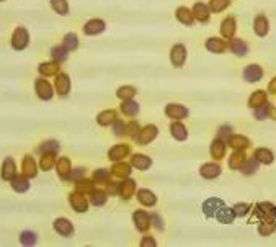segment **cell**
<instances>
[{"label":"cell","instance_id":"30bf717a","mask_svg":"<svg viewBox=\"0 0 276 247\" xmlns=\"http://www.w3.org/2000/svg\"><path fill=\"white\" fill-rule=\"evenodd\" d=\"M191 12H193V17H195V22L203 23V25L209 22V18H211V10H209V7H207V3H205V2H196L195 5H193Z\"/></svg>","mask_w":276,"mask_h":247},{"label":"cell","instance_id":"f1b7e54d","mask_svg":"<svg viewBox=\"0 0 276 247\" xmlns=\"http://www.w3.org/2000/svg\"><path fill=\"white\" fill-rule=\"evenodd\" d=\"M56 171H57V175H59L62 180H66L67 175L70 173L72 171V162L69 157L62 156V157H57L56 161Z\"/></svg>","mask_w":276,"mask_h":247},{"label":"cell","instance_id":"7402d4cb","mask_svg":"<svg viewBox=\"0 0 276 247\" xmlns=\"http://www.w3.org/2000/svg\"><path fill=\"white\" fill-rule=\"evenodd\" d=\"M255 216L260 220H273L276 216V206L271 203H260L255 206Z\"/></svg>","mask_w":276,"mask_h":247},{"label":"cell","instance_id":"8992f818","mask_svg":"<svg viewBox=\"0 0 276 247\" xmlns=\"http://www.w3.org/2000/svg\"><path fill=\"white\" fill-rule=\"evenodd\" d=\"M265 75V71L263 67L260 64H249L242 72V77H244L245 82H249V84H255V82H260L263 79Z\"/></svg>","mask_w":276,"mask_h":247},{"label":"cell","instance_id":"8fae6325","mask_svg":"<svg viewBox=\"0 0 276 247\" xmlns=\"http://www.w3.org/2000/svg\"><path fill=\"white\" fill-rule=\"evenodd\" d=\"M165 115L168 116L170 120H185L188 115H190V110L186 108L185 105H180V103H168L165 106Z\"/></svg>","mask_w":276,"mask_h":247},{"label":"cell","instance_id":"6125c7cd","mask_svg":"<svg viewBox=\"0 0 276 247\" xmlns=\"http://www.w3.org/2000/svg\"><path fill=\"white\" fill-rule=\"evenodd\" d=\"M156 244H157L156 239H152L151 236H144L142 241H141V246L142 247H146V246H156Z\"/></svg>","mask_w":276,"mask_h":247},{"label":"cell","instance_id":"6f0895ef","mask_svg":"<svg viewBox=\"0 0 276 247\" xmlns=\"http://www.w3.org/2000/svg\"><path fill=\"white\" fill-rule=\"evenodd\" d=\"M84 177H85V169L84 167H77V169H72L66 180H70V182L75 183L77 180H80V178H84Z\"/></svg>","mask_w":276,"mask_h":247},{"label":"cell","instance_id":"94428289","mask_svg":"<svg viewBox=\"0 0 276 247\" xmlns=\"http://www.w3.org/2000/svg\"><path fill=\"white\" fill-rule=\"evenodd\" d=\"M151 224L156 227L157 231H163V221L161 215H157V213H152L151 215Z\"/></svg>","mask_w":276,"mask_h":247},{"label":"cell","instance_id":"7c38bea8","mask_svg":"<svg viewBox=\"0 0 276 247\" xmlns=\"http://www.w3.org/2000/svg\"><path fill=\"white\" fill-rule=\"evenodd\" d=\"M52 227H54V231L61 237H70L75 231L74 224H72L67 218H57V220H54V222H52Z\"/></svg>","mask_w":276,"mask_h":247},{"label":"cell","instance_id":"603a6c76","mask_svg":"<svg viewBox=\"0 0 276 247\" xmlns=\"http://www.w3.org/2000/svg\"><path fill=\"white\" fill-rule=\"evenodd\" d=\"M253 31L256 36L265 38L270 33V22L265 15H256L253 20Z\"/></svg>","mask_w":276,"mask_h":247},{"label":"cell","instance_id":"74e56055","mask_svg":"<svg viewBox=\"0 0 276 247\" xmlns=\"http://www.w3.org/2000/svg\"><path fill=\"white\" fill-rule=\"evenodd\" d=\"M89 201H90V205H93V206H103L106 200H108V193H106L105 190H92L89 193Z\"/></svg>","mask_w":276,"mask_h":247},{"label":"cell","instance_id":"f907efd6","mask_svg":"<svg viewBox=\"0 0 276 247\" xmlns=\"http://www.w3.org/2000/svg\"><path fill=\"white\" fill-rule=\"evenodd\" d=\"M229 5H230V0H209V3H207V7H209L211 13H221V12H224Z\"/></svg>","mask_w":276,"mask_h":247},{"label":"cell","instance_id":"ba28073f","mask_svg":"<svg viewBox=\"0 0 276 247\" xmlns=\"http://www.w3.org/2000/svg\"><path fill=\"white\" fill-rule=\"evenodd\" d=\"M227 49H229L232 54H235L237 57H244L249 52V45H247L245 40L242 38H230L227 40Z\"/></svg>","mask_w":276,"mask_h":247},{"label":"cell","instance_id":"277c9868","mask_svg":"<svg viewBox=\"0 0 276 247\" xmlns=\"http://www.w3.org/2000/svg\"><path fill=\"white\" fill-rule=\"evenodd\" d=\"M70 89H72V80L69 74L59 72V74L54 77V92L59 97H62V99H66V97L70 94Z\"/></svg>","mask_w":276,"mask_h":247},{"label":"cell","instance_id":"816d5d0a","mask_svg":"<svg viewBox=\"0 0 276 247\" xmlns=\"http://www.w3.org/2000/svg\"><path fill=\"white\" fill-rule=\"evenodd\" d=\"M56 156L54 154H43L41 159H40V167L43 169V171H51L52 167H56Z\"/></svg>","mask_w":276,"mask_h":247},{"label":"cell","instance_id":"cb8c5ba5","mask_svg":"<svg viewBox=\"0 0 276 247\" xmlns=\"http://www.w3.org/2000/svg\"><path fill=\"white\" fill-rule=\"evenodd\" d=\"M224 206V201L221 200V198H207V200L203 203V211H205L206 216L209 218H214L216 213L219 211V208Z\"/></svg>","mask_w":276,"mask_h":247},{"label":"cell","instance_id":"f6af8a7d","mask_svg":"<svg viewBox=\"0 0 276 247\" xmlns=\"http://www.w3.org/2000/svg\"><path fill=\"white\" fill-rule=\"evenodd\" d=\"M92 190H95V182L92 178H80L75 182V192H80L84 195H89Z\"/></svg>","mask_w":276,"mask_h":247},{"label":"cell","instance_id":"bcb514c9","mask_svg":"<svg viewBox=\"0 0 276 247\" xmlns=\"http://www.w3.org/2000/svg\"><path fill=\"white\" fill-rule=\"evenodd\" d=\"M49 3H51V8L57 15H61V17L69 15L70 8H69V2H67V0H49Z\"/></svg>","mask_w":276,"mask_h":247},{"label":"cell","instance_id":"836d02e7","mask_svg":"<svg viewBox=\"0 0 276 247\" xmlns=\"http://www.w3.org/2000/svg\"><path fill=\"white\" fill-rule=\"evenodd\" d=\"M226 149H227V143L222 141V139H219V138H216L211 144L209 152H211L212 159H217V161H219V159H222L226 156Z\"/></svg>","mask_w":276,"mask_h":247},{"label":"cell","instance_id":"f546056e","mask_svg":"<svg viewBox=\"0 0 276 247\" xmlns=\"http://www.w3.org/2000/svg\"><path fill=\"white\" fill-rule=\"evenodd\" d=\"M227 144H229L232 149H235V151H245V149L250 146V139L247 136H242V134H232Z\"/></svg>","mask_w":276,"mask_h":247},{"label":"cell","instance_id":"d6986e66","mask_svg":"<svg viewBox=\"0 0 276 247\" xmlns=\"http://www.w3.org/2000/svg\"><path fill=\"white\" fill-rule=\"evenodd\" d=\"M139 110H141V106L134 99H128V100H121V105H119V111L123 113L124 116H128V118H134V116H138Z\"/></svg>","mask_w":276,"mask_h":247},{"label":"cell","instance_id":"ac0fdd59","mask_svg":"<svg viewBox=\"0 0 276 247\" xmlns=\"http://www.w3.org/2000/svg\"><path fill=\"white\" fill-rule=\"evenodd\" d=\"M237 31V22L234 17H226L224 20L221 22V36L224 40H230V38L235 36Z\"/></svg>","mask_w":276,"mask_h":247},{"label":"cell","instance_id":"8d00e7d4","mask_svg":"<svg viewBox=\"0 0 276 247\" xmlns=\"http://www.w3.org/2000/svg\"><path fill=\"white\" fill-rule=\"evenodd\" d=\"M110 172H111V175H113V177L126 178V177H129V173H131V164L116 162V164H113V167L110 169Z\"/></svg>","mask_w":276,"mask_h":247},{"label":"cell","instance_id":"1f68e13d","mask_svg":"<svg viewBox=\"0 0 276 247\" xmlns=\"http://www.w3.org/2000/svg\"><path fill=\"white\" fill-rule=\"evenodd\" d=\"M268 101V92L266 90H255L252 92L250 99H249V106L252 110L256 108V106H261Z\"/></svg>","mask_w":276,"mask_h":247},{"label":"cell","instance_id":"5bb4252c","mask_svg":"<svg viewBox=\"0 0 276 247\" xmlns=\"http://www.w3.org/2000/svg\"><path fill=\"white\" fill-rule=\"evenodd\" d=\"M206 49L212 52V54H222L227 51V40H224L222 36H211L206 41Z\"/></svg>","mask_w":276,"mask_h":247},{"label":"cell","instance_id":"3957f363","mask_svg":"<svg viewBox=\"0 0 276 247\" xmlns=\"http://www.w3.org/2000/svg\"><path fill=\"white\" fill-rule=\"evenodd\" d=\"M186 57H188V51H186V46L183 45V43H177V45L172 46V49H170V62H172L173 67L182 69V67L185 66V62H186Z\"/></svg>","mask_w":276,"mask_h":247},{"label":"cell","instance_id":"9c48e42d","mask_svg":"<svg viewBox=\"0 0 276 247\" xmlns=\"http://www.w3.org/2000/svg\"><path fill=\"white\" fill-rule=\"evenodd\" d=\"M133 221L136 224V229L141 231V232H147L149 229H151V215L149 213H146L144 210H138L134 211L133 215Z\"/></svg>","mask_w":276,"mask_h":247},{"label":"cell","instance_id":"e0dca14e","mask_svg":"<svg viewBox=\"0 0 276 247\" xmlns=\"http://www.w3.org/2000/svg\"><path fill=\"white\" fill-rule=\"evenodd\" d=\"M38 162L35 161V157L30 156V154H26L25 157H23V162H22V173L23 175H26L28 178H35L38 175Z\"/></svg>","mask_w":276,"mask_h":247},{"label":"cell","instance_id":"f35d334b","mask_svg":"<svg viewBox=\"0 0 276 247\" xmlns=\"http://www.w3.org/2000/svg\"><path fill=\"white\" fill-rule=\"evenodd\" d=\"M138 200L141 205L144 206H154L157 203V197L154 195L151 190H146V188H141V190L138 192Z\"/></svg>","mask_w":276,"mask_h":247},{"label":"cell","instance_id":"c3c4849f","mask_svg":"<svg viewBox=\"0 0 276 247\" xmlns=\"http://www.w3.org/2000/svg\"><path fill=\"white\" fill-rule=\"evenodd\" d=\"M258 167H260V162L256 161L255 157H247L245 159V162H244V166L240 167V171L244 175H252V173H255L256 171H258Z\"/></svg>","mask_w":276,"mask_h":247},{"label":"cell","instance_id":"db71d44e","mask_svg":"<svg viewBox=\"0 0 276 247\" xmlns=\"http://www.w3.org/2000/svg\"><path fill=\"white\" fill-rule=\"evenodd\" d=\"M139 131H141V126L136 120H131L129 123H126V136H129L131 139L138 138Z\"/></svg>","mask_w":276,"mask_h":247},{"label":"cell","instance_id":"4dcf8cb0","mask_svg":"<svg viewBox=\"0 0 276 247\" xmlns=\"http://www.w3.org/2000/svg\"><path fill=\"white\" fill-rule=\"evenodd\" d=\"M116 118H118L116 110H103L96 115V123H98L100 126H111Z\"/></svg>","mask_w":276,"mask_h":247},{"label":"cell","instance_id":"6da1fadb","mask_svg":"<svg viewBox=\"0 0 276 247\" xmlns=\"http://www.w3.org/2000/svg\"><path fill=\"white\" fill-rule=\"evenodd\" d=\"M10 46L15 51H25L30 46V33L25 26H17L12 33Z\"/></svg>","mask_w":276,"mask_h":247},{"label":"cell","instance_id":"681fc988","mask_svg":"<svg viewBox=\"0 0 276 247\" xmlns=\"http://www.w3.org/2000/svg\"><path fill=\"white\" fill-rule=\"evenodd\" d=\"M276 231V221L275 220H263L258 226V232L261 236H270Z\"/></svg>","mask_w":276,"mask_h":247},{"label":"cell","instance_id":"d4e9b609","mask_svg":"<svg viewBox=\"0 0 276 247\" xmlns=\"http://www.w3.org/2000/svg\"><path fill=\"white\" fill-rule=\"evenodd\" d=\"M170 134H172V138L175 139V141H186L188 139V129L185 124L182 123L180 120H177V121H173V123L170 124Z\"/></svg>","mask_w":276,"mask_h":247},{"label":"cell","instance_id":"e7e4bbea","mask_svg":"<svg viewBox=\"0 0 276 247\" xmlns=\"http://www.w3.org/2000/svg\"><path fill=\"white\" fill-rule=\"evenodd\" d=\"M268 116H270V120H275L276 121V106H273L271 103L268 106Z\"/></svg>","mask_w":276,"mask_h":247},{"label":"cell","instance_id":"91938a15","mask_svg":"<svg viewBox=\"0 0 276 247\" xmlns=\"http://www.w3.org/2000/svg\"><path fill=\"white\" fill-rule=\"evenodd\" d=\"M234 211H235L237 216H245V215H249L250 205L249 203H237V205L234 206Z\"/></svg>","mask_w":276,"mask_h":247},{"label":"cell","instance_id":"9a60e30c","mask_svg":"<svg viewBox=\"0 0 276 247\" xmlns=\"http://www.w3.org/2000/svg\"><path fill=\"white\" fill-rule=\"evenodd\" d=\"M106 30V23L100 18H92L84 25V33L87 36H96L101 35Z\"/></svg>","mask_w":276,"mask_h":247},{"label":"cell","instance_id":"ee69618b","mask_svg":"<svg viewBox=\"0 0 276 247\" xmlns=\"http://www.w3.org/2000/svg\"><path fill=\"white\" fill-rule=\"evenodd\" d=\"M69 52L70 51H67L62 45H57L51 49V57H52V61L61 62L62 64V62H66L67 59H69Z\"/></svg>","mask_w":276,"mask_h":247},{"label":"cell","instance_id":"be15d7a7","mask_svg":"<svg viewBox=\"0 0 276 247\" xmlns=\"http://www.w3.org/2000/svg\"><path fill=\"white\" fill-rule=\"evenodd\" d=\"M268 94L270 95H275L276 94V75L270 80V84H268Z\"/></svg>","mask_w":276,"mask_h":247},{"label":"cell","instance_id":"484cf974","mask_svg":"<svg viewBox=\"0 0 276 247\" xmlns=\"http://www.w3.org/2000/svg\"><path fill=\"white\" fill-rule=\"evenodd\" d=\"M222 172V169L219 164L216 162H209V164H205V166H201L200 169V173L203 178H207V180H212V178L219 177Z\"/></svg>","mask_w":276,"mask_h":247},{"label":"cell","instance_id":"680465c9","mask_svg":"<svg viewBox=\"0 0 276 247\" xmlns=\"http://www.w3.org/2000/svg\"><path fill=\"white\" fill-rule=\"evenodd\" d=\"M230 136H232V126H229V124H224V126H221L217 129V138L222 139V141L227 143Z\"/></svg>","mask_w":276,"mask_h":247},{"label":"cell","instance_id":"f5cc1de1","mask_svg":"<svg viewBox=\"0 0 276 247\" xmlns=\"http://www.w3.org/2000/svg\"><path fill=\"white\" fill-rule=\"evenodd\" d=\"M38 242V236L33 231H23L20 234V244L22 246H35Z\"/></svg>","mask_w":276,"mask_h":247},{"label":"cell","instance_id":"ab89813d","mask_svg":"<svg viewBox=\"0 0 276 247\" xmlns=\"http://www.w3.org/2000/svg\"><path fill=\"white\" fill-rule=\"evenodd\" d=\"M92 180L95 182V185H108L111 182V172L106 171V169H96Z\"/></svg>","mask_w":276,"mask_h":247},{"label":"cell","instance_id":"d6a6232c","mask_svg":"<svg viewBox=\"0 0 276 247\" xmlns=\"http://www.w3.org/2000/svg\"><path fill=\"white\" fill-rule=\"evenodd\" d=\"M136 192V182L133 178H128L126 177L123 182L119 183V197L124 198V200H129L131 197H133V193Z\"/></svg>","mask_w":276,"mask_h":247},{"label":"cell","instance_id":"9f6ffc18","mask_svg":"<svg viewBox=\"0 0 276 247\" xmlns=\"http://www.w3.org/2000/svg\"><path fill=\"white\" fill-rule=\"evenodd\" d=\"M111 126H113V134H115V136H126V123L123 120L116 118L115 123L111 124Z\"/></svg>","mask_w":276,"mask_h":247},{"label":"cell","instance_id":"e575fe53","mask_svg":"<svg viewBox=\"0 0 276 247\" xmlns=\"http://www.w3.org/2000/svg\"><path fill=\"white\" fill-rule=\"evenodd\" d=\"M235 211H234V208H227L226 205L219 208V211L216 213V220L219 221V222H224V224H230L232 221L235 220Z\"/></svg>","mask_w":276,"mask_h":247},{"label":"cell","instance_id":"4fadbf2b","mask_svg":"<svg viewBox=\"0 0 276 247\" xmlns=\"http://www.w3.org/2000/svg\"><path fill=\"white\" fill-rule=\"evenodd\" d=\"M38 72H40L41 77H46V79H49V77H56L61 72V62L45 61L38 66Z\"/></svg>","mask_w":276,"mask_h":247},{"label":"cell","instance_id":"83f0119b","mask_svg":"<svg viewBox=\"0 0 276 247\" xmlns=\"http://www.w3.org/2000/svg\"><path fill=\"white\" fill-rule=\"evenodd\" d=\"M175 18L185 26H193V23H195L193 12L188 7H178L175 10Z\"/></svg>","mask_w":276,"mask_h":247},{"label":"cell","instance_id":"52a82bcc","mask_svg":"<svg viewBox=\"0 0 276 247\" xmlns=\"http://www.w3.org/2000/svg\"><path fill=\"white\" fill-rule=\"evenodd\" d=\"M159 136V128L156 124H146V126L141 128V131H139L138 138L134 139L138 144H149L152 143L154 139Z\"/></svg>","mask_w":276,"mask_h":247},{"label":"cell","instance_id":"60d3db41","mask_svg":"<svg viewBox=\"0 0 276 247\" xmlns=\"http://www.w3.org/2000/svg\"><path fill=\"white\" fill-rule=\"evenodd\" d=\"M253 157H255L260 164H265V166H268V164H271V162L275 161V154L271 152L270 149H266V148L256 149L255 154H253Z\"/></svg>","mask_w":276,"mask_h":247},{"label":"cell","instance_id":"7a4b0ae2","mask_svg":"<svg viewBox=\"0 0 276 247\" xmlns=\"http://www.w3.org/2000/svg\"><path fill=\"white\" fill-rule=\"evenodd\" d=\"M35 92L38 95V99L43 101H49L52 97H54V85L51 84L46 77H38L35 80Z\"/></svg>","mask_w":276,"mask_h":247},{"label":"cell","instance_id":"03108f58","mask_svg":"<svg viewBox=\"0 0 276 247\" xmlns=\"http://www.w3.org/2000/svg\"><path fill=\"white\" fill-rule=\"evenodd\" d=\"M0 2H5V0H0Z\"/></svg>","mask_w":276,"mask_h":247},{"label":"cell","instance_id":"11a10c76","mask_svg":"<svg viewBox=\"0 0 276 247\" xmlns=\"http://www.w3.org/2000/svg\"><path fill=\"white\" fill-rule=\"evenodd\" d=\"M268 106H270V103L266 101L265 105L253 108V116H255V118L258 120V121H263V120L268 118Z\"/></svg>","mask_w":276,"mask_h":247},{"label":"cell","instance_id":"5b68a950","mask_svg":"<svg viewBox=\"0 0 276 247\" xmlns=\"http://www.w3.org/2000/svg\"><path fill=\"white\" fill-rule=\"evenodd\" d=\"M69 203H70L72 210L77 213H87L90 205L87 195H84V193H80V192H72L69 195Z\"/></svg>","mask_w":276,"mask_h":247},{"label":"cell","instance_id":"44dd1931","mask_svg":"<svg viewBox=\"0 0 276 247\" xmlns=\"http://www.w3.org/2000/svg\"><path fill=\"white\" fill-rule=\"evenodd\" d=\"M15 175H17V164L12 157H7L2 164V169H0V177H2V180L10 182Z\"/></svg>","mask_w":276,"mask_h":247},{"label":"cell","instance_id":"b9f144b4","mask_svg":"<svg viewBox=\"0 0 276 247\" xmlns=\"http://www.w3.org/2000/svg\"><path fill=\"white\" fill-rule=\"evenodd\" d=\"M62 46L66 48L67 51H75L77 48H79V36L75 35V33H66L64 38H62V43H61Z\"/></svg>","mask_w":276,"mask_h":247},{"label":"cell","instance_id":"2e32d148","mask_svg":"<svg viewBox=\"0 0 276 247\" xmlns=\"http://www.w3.org/2000/svg\"><path fill=\"white\" fill-rule=\"evenodd\" d=\"M129 152H131L129 144L119 143L108 151V159L111 162H118V161H121V159H124L126 156H129Z\"/></svg>","mask_w":276,"mask_h":247},{"label":"cell","instance_id":"ffe728a7","mask_svg":"<svg viewBox=\"0 0 276 247\" xmlns=\"http://www.w3.org/2000/svg\"><path fill=\"white\" fill-rule=\"evenodd\" d=\"M10 185L13 188V192L26 193L28 190H30L31 183H30V178H28L26 175H23V173H17V175L10 180Z\"/></svg>","mask_w":276,"mask_h":247},{"label":"cell","instance_id":"4316f807","mask_svg":"<svg viewBox=\"0 0 276 247\" xmlns=\"http://www.w3.org/2000/svg\"><path fill=\"white\" fill-rule=\"evenodd\" d=\"M152 166V159L146 154H134L131 157V167L138 169V171H147Z\"/></svg>","mask_w":276,"mask_h":247},{"label":"cell","instance_id":"7bdbcfd3","mask_svg":"<svg viewBox=\"0 0 276 247\" xmlns=\"http://www.w3.org/2000/svg\"><path fill=\"white\" fill-rule=\"evenodd\" d=\"M245 159H247L245 151H235L234 154H230V157H229V167L232 171H237V169H240L244 166Z\"/></svg>","mask_w":276,"mask_h":247},{"label":"cell","instance_id":"7dc6e473","mask_svg":"<svg viewBox=\"0 0 276 247\" xmlns=\"http://www.w3.org/2000/svg\"><path fill=\"white\" fill-rule=\"evenodd\" d=\"M138 95V89L134 85H121L118 90H116V97L119 100H128V99H134Z\"/></svg>","mask_w":276,"mask_h":247},{"label":"cell","instance_id":"d590c367","mask_svg":"<svg viewBox=\"0 0 276 247\" xmlns=\"http://www.w3.org/2000/svg\"><path fill=\"white\" fill-rule=\"evenodd\" d=\"M59 148H61V144L59 141H56V139H47V141H43L40 144V148H38V152L41 154H56L59 152Z\"/></svg>","mask_w":276,"mask_h":247}]
</instances>
